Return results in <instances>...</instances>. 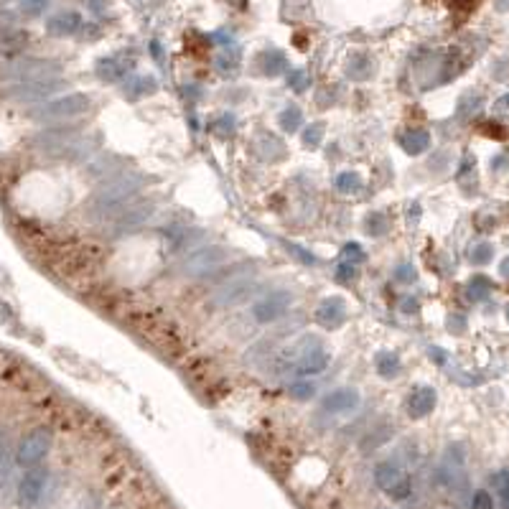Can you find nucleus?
I'll use <instances>...</instances> for the list:
<instances>
[{"label": "nucleus", "mask_w": 509, "mask_h": 509, "mask_svg": "<svg viewBox=\"0 0 509 509\" xmlns=\"http://www.w3.org/2000/svg\"><path fill=\"white\" fill-rule=\"evenodd\" d=\"M140 186H143V179L135 176V173H127V176L110 181L92 197L90 212L95 216H117L123 212V204L127 199H133Z\"/></svg>", "instance_id": "f257e3e1"}, {"label": "nucleus", "mask_w": 509, "mask_h": 509, "mask_svg": "<svg viewBox=\"0 0 509 509\" xmlns=\"http://www.w3.org/2000/svg\"><path fill=\"white\" fill-rule=\"evenodd\" d=\"M51 440H54V436L49 428H34L31 433H26L16 448V464L23 469H36L46 458V454L51 451Z\"/></svg>", "instance_id": "f03ea898"}, {"label": "nucleus", "mask_w": 509, "mask_h": 509, "mask_svg": "<svg viewBox=\"0 0 509 509\" xmlns=\"http://www.w3.org/2000/svg\"><path fill=\"white\" fill-rule=\"evenodd\" d=\"M375 482L395 501H405L412 494V484L408 479V473L402 471L395 461H380L375 466Z\"/></svg>", "instance_id": "7ed1b4c3"}, {"label": "nucleus", "mask_w": 509, "mask_h": 509, "mask_svg": "<svg viewBox=\"0 0 509 509\" xmlns=\"http://www.w3.org/2000/svg\"><path fill=\"white\" fill-rule=\"evenodd\" d=\"M90 110V97L87 95H66V97L51 99L34 112L38 120H69Z\"/></svg>", "instance_id": "20e7f679"}, {"label": "nucleus", "mask_w": 509, "mask_h": 509, "mask_svg": "<svg viewBox=\"0 0 509 509\" xmlns=\"http://www.w3.org/2000/svg\"><path fill=\"white\" fill-rule=\"evenodd\" d=\"M229 258H232V252L227 250V247H201V250H197L194 255H188V258L184 260L181 270L191 277H199V275H206V273L219 270Z\"/></svg>", "instance_id": "39448f33"}, {"label": "nucleus", "mask_w": 509, "mask_h": 509, "mask_svg": "<svg viewBox=\"0 0 509 509\" xmlns=\"http://www.w3.org/2000/svg\"><path fill=\"white\" fill-rule=\"evenodd\" d=\"M49 484V471L46 469H28L18 482V504L21 507H36Z\"/></svg>", "instance_id": "423d86ee"}, {"label": "nucleus", "mask_w": 509, "mask_h": 509, "mask_svg": "<svg viewBox=\"0 0 509 509\" xmlns=\"http://www.w3.org/2000/svg\"><path fill=\"white\" fill-rule=\"evenodd\" d=\"M290 303H293V295L286 293V290H275V293L265 295L262 301H258L255 303V308H252V313H255V319L262 323L268 321H275V319H280L283 313L290 308Z\"/></svg>", "instance_id": "0eeeda50"}, {"label": "nucleus", "mask_w": 509, "mask_h": 509, "mask_svg": "<svg viewBox=\"0 0 509 509\" xmlns=\"http://www.w3.org/2000/svg\"><path fill=\"white\" fill-rule=\"evenodd\" d=\"M59 87V77L54 79H36V82H21V84H13L5 97L16 99V102H36V99H44L46 95Z\"/></svg>", "instance_id": "6e6552de"}, {"label": "nucleus", "mask_w": 509, "mask_h": 509, "mask_svg": "<svg viewBox=\"0 0 509 509\" xmlns=\"http://www.w3.org/2000/svg\"><path fill=\"white\" fill-rule=\"evenodd\" d=\"M436 400H438L436 390H433V387H425V384H420V387H415V390L410 393L408 410H410L412 418H425L428 412H433Z\"/></svg>", "instance_id": "1a4fd4ad"}, {"label": "nucleus", "mask_w": 509, "mask_h": 509, "mask_svg": "<svg viewBox=\"0 0 509 509\" xmlns=\"http://www.w3.org/2000/svg\"><path fill=\"white\" fill-rule=\"evenodd\" d=\"M316 319H319V323L326 326V329H336V326H341L344 319H347V306H344L341 298H329V301H323V303L319 306Z\"/></svg>", "instance_id": "9d476101"}, {"label": "nucleus", "mask_w": 509, "mask_h": 509, "mask_svg": "<svg viewBox=\"0 0 509 509\" xmlns=\"http://www.w3.org/2000/svg\"><path fill=\"white\" fill-rule=\"evenodd\" d=\"M46 28L54 36H72L82 28V16L74 10H64V13H56L54 18L46 21Z\"/></svg>", "instance_id": "9b49d317"}, {"label": "nucleus", "mask_w": 509, "mask_h": 509, "mask_svg": "<svg viewBox=\"0 0 509 509\" xmlns=\"http://www.w3.org/2000/svg\"><path fill=\"white\" fill-rule=\"evenodd\" d=\"M359 405V393L351 390V387H344V390H336L331 393L326 400H323V410L329 412H349Z\"/></svg>", "instance_id": "f8f14e48"}, {"label": "nucleus", "mask_w": 509, "mask_h": 509, "mask_svg": "<svg viewBox=\"0 0 509 509\" xmlns=\"http://www.w3.org/2000/svg\"><path fill=\"white\" fill-rule=\"evenodd\" d=\"M400 145L405 148V153L420 156V153H425L430 148V133L428 130H418V127H412V130L400 135Z\"/></svg>", "instance_id": "ddd939ff"}, {"label": "nucleus", "mask_w": 509, "mask_h": 509, "mask_svg": "<svg viewBox=\"0 0 509 509\" xmlns=\"http://www.w3.org/2000/svg\"><path fill=\"white\" fill-rule=\"evenodd\" d=\"M28 36L23 31L16 28H3L0 31V56H16L18 51H23Z\"/></svg>", "instance_id": "4468645a"}, {"label": "nucleus", "mask_w": 509, "mask_h": 509, "mask_svg": "<svg viewBox=\"0 0 509 509\" xmlns=\"http://www.w3.org/2000/svg\"><path fill=\"white\" fill-rule=\"evenodd\" d=\"M329 364V354L323 349H316V351H308L301 362H298V375H319L323 372Z\"/></svg>", "instance_id": "2eb2a0df"}, {"label": "nucleus", "mask_w": 509, "mask_h": 509, "mask_svg": "<svg viewBox=\"0 0 509 509\" xmlns=\"http://www.w3.org/2000/svg\"><path fill=\"white\" fill-rule=\"evenodd\" d=\"M375 364H377V372L382 377L400 375V359H397V354H393V351H380L375 357Z\"/></svg>", "instance_id": "dca6fc26"}, {"label": "nucleus", "mask_w": 509, "mask_h": 509, "mask_svg": "<svg viewBox=\"0 0 509 509\" xmlns=\"http://www.w3.org/2000/svg\"><path fill=\"white\" fill-rule=\"evenodd\" d=\"M301 123H303V115H301V110L295 108V105H290L288 110H283V112H280V127H283V130H288V133L298 130V127H301Z\"/></svg>", "instance_id": "f3484780"}, {"label": "nucleus", "mask_w": 509, "mask_h": 509, "mask_svg": "<svg viewBox=\"0 0 509 509\" xmlns=\"http://www.w3.org/2000/svg\"><path fill=\"white\" fill-rule=\"evenodd\" d=\"M494 489H497V497H499L501 507L509 509V471H499L494 473Z\"/></svg>", "instance_id": "a211bd4d"}, {"label": "nucleus", "mask_w": 509, "mask_h": 509, "mask_svg": "<svg viewBox=\"0 0 509 509\" xmlns=\"http://www.w3.org/2000/svg\"><path fill=\"white\" fill-rule=\"evenodd\" d=\"M252 293V288L247 286V283H237V286L227 288L222 293V303H237V301H242V298H247V295Z\"/></svg>", "instance_id": "6ab92c4d"}, {"label": "nucleus", "mask_w": 509, "mask_h": 509, "mask_svg": "<svg viewBox=\"0 0 509 509\" xmlns=\"http://www.w3.org/2000/svg\"><path fill=\"white\" fill-rule=\"evenodd\" d=\"M390 436H393V428H390V425H382V428H377V430H375V436L369 433V436L364 438V443H362V448H364V451H369V448L382 446L384 440H390Z\"/></svg>", "instance_id": "aec40b11"}, {"label": "nucleus", "mask_w": 509, "mask_h": 509, "mask_svg": "<svg viewBox=\"0 0 509 509\" xmlns=\"http://www.w3.org/2000/svg\"><path fill=\"white\" fill-rule=\"evenodd\" d=\"M491 258H494V250H491V245H486V242L476 245L471 250V255H469V260H471L473 265H486Z\"/></svg>", "instance_id": "412c9836"}, {"label": "nucleus", "mask_w": 509, "mask_h": 509, "mask_svg": "<svg viewBox=\"0 0 509 509\" xmlns=\"http://www.w3.org/2000/svg\"><path fill=\"white\" fill-rule=\"evenodd\" d=\"M99 77L102 79H110V82H115V79H120L123 77V66H117L112 59H105V62H99Z\"/></svg>", "instance_id": "4be33fe9"}, {"label": "nucleus", "mask_w": 509, "mask_h": 509, "mask_svg": "<svg viewBox=\"0 0 509 509\" xmlns=\"http://www.w3.org/2000/svg\"><path fill=\"white\" fill-rule=\"evenodd\" d=\"M491 290V283L486 280L484 275H476L471 280V298L473 301H482V298H486Z\"/></svg>", "instance_id": "5701e85b"}, {"label": "nucleus", "mask_w": 509, "mask_h": 509, "mask_svg": "<svg viewBox=\"0 0 509 509\" xmlns=\"http://www.w3.org/2000/svg\"><path fill=\"white\" fill-rule=\"evenodd\" d=\"M49 3H51V0H21V10H23L26 16H34V18H36V16H41V13L49 8Z\"/></svg>", "instance_id": "b1692460"}, {"label": "nucleus", "mask_w": 509, "mask_h": 509, "mask_svg": "<svg viewBox=\"0 0 509 509\" xmlns=\"http://www.w3.org/2000/svg\"><path fill=\"white\" fill-rule=\"evenodd\" d=\"M367 232L375 234V237H380V234L387 232V219H384V214H369V216H367Z\"/></svg>", "instance_id": "393cba45"}, {"label": "nucleus", "mask_w": 509, "mask_h": 509, "mask_svg": "<svg viewBox=\"0 0 509 509\" xmlns=\"http://www.w3.org/2000/svg\"><path fill=\"white\" fill-rule=\"evenodd\" d=\"M336 186L341 188V191H359V186H362V179H359V173H341L339 181H336Z\"/></svg>", "instance_id": "a878e982"}, {"label": "nucleus", "mask_w": 509, "mask_h": 509, "mask_svg": "<svg viewBox=\"0 0 509 509\" xmlns=\"http://www.w3.org/2000/svg\"><path fill=\"white\" fill-rule=\"evenodd\" d=\"M471 509H494V499L489 491H473L471 494Z\"/></svg>", "instance_id": "bb28decb"}, {"label": "nucleus", "mask_w": 509, "mask_h": 509, "mask_svg": "<svg viewBox=\"0 0 509 509\" xmlns=\"http://www.w3.org/2000/svg\"><path fill=\"white\" fill-rule=\"evenodd\" d=\"M321 138H323V125H321V123H313V125L303 133V143L311 145V148H316V145L321 143Z\"/></svg>", "instance_id": "cd10ccee"}, {"label": "nucleus", "mask_w": 509, "mask_h": 509, "mask_svg": "<svg viewBox=\"0 0 509 509\" xmlns=\"http://www.w3.org/2000/svg\"><path fill=\"white\" fill-rule=\"evenodd\" d=\"M341 255H344V260H347L349 265H354V268H357L359 262H364V252H362V247H359V245H347Z\"/></svg>", "instance_id": "c85d7f7f"}, {"label": "nucleus", "mask_w": 509, "mask_h": 509, "mask_svg": "<svg viewBox=\"0 0 509 509\" xmlns=\"http://www.w3.org/2000/svg\"><path fill=\"white\" fill-rule=\"evenodd\" d=\"M290 393H293V397H298V400H308L316 390H313V384L311 382H298L290 387Z\"/></svg>", "instance_id": "c756f323"}, {"label": "nucleus", "mask_w": 509, "mask_h": 509, "mask_svg": "<svg viewBox=\"0 0 509 509\" xmlns=\"http://www.w3.org/2000/svg\"><path fill=\"white\" fill-rule=\"evenodd\" d=\"M354 270H357V268H354V265H349V262H347V265H341V268L336 270V280H339V283H349V280H354V275H357Z\"/></svg>", "instance_id": "7c9ffc66"}, {"label": "nucleus", "mask_w": 509, "mask_h": 509, "mask_svg": "<svg viewBox=\"0 0 509 509\" xmlns=\"http://www.w3.org/2000/svg\"><path fill=\"white\" fill-rule=\"evenodd\" d=\"M412 277H415V270H412L410 265H402V268H397V280H402V283H410Z\"/></svg>", "instance_id": "2f4dec72"}, {"label": "nucleus", "mask_w": 509, "mask_h": 509, "mask_svg": "<svg viewBox=\"0 0 509 509\" xmlns=\"http://www.w3.org/2000/svg\"><path fill=\"white\" fill-rule=\"evenodd\" d=\"M303 82H306L303 72H293L290 77H288V84H290L293 90H303Z\"/></svg>", "instance_id": "473e14b6"}, {"label": "nucleus", "mask_w": 509, "mask_h": 509, "mask_svg": "<svg viewBox=\"0 0 509 509\" xmlns=\"http://www.w3.org/2000/svg\"><path fill=\"white\" fill-rule=\"evenodd\" d=\"M400 308L405 313H415V311H418V301H412V298H405V301L400 303Z\"/></svg>", "instance_id": "72a5a7b5"}, {"label": "nucleus", "mask_w": 509, "mask_h": 509, "mask_svg": "<svg viewBox=\"0 0 509 509\" xmlns=\"http://www.w3.org/2000/svg\"><path fill=\"white\" fill-rule=\"evenodd\" d=\"M494 110H497V112H509V95H504V97L497 99Z\"/></svg>", "instance_id": "f704fd0d"}, {"label": "nucleus", "mask_w": 509, "mask_h": 509, "mask_svg": "<svg viewBox=\"0 0 509 509\" xmlns=\"http://www.w3.org/2000/svg\"><path fill=\"white\" fill-rule=\"evenodd\" d=\"M5 456H8V446H5V438L0 436V471H3V466H5Z\"/></svg>", "instance_id": "c9c22d12"}, {"label": "nucleus", "mask_w": 509, "mask_h": 509, "mask_svg": "<svg viewBox=\"0 0 509 509\" xmlns=\"http://www.w3.org/2000/svg\"><path fill=\"white\" fill-rule=\"evenodd\" d=\"M499 273H501V277H507L509 280V255L499 262Z\"/></svg>", "instance_id": "e433bc0d"}, {"label": "nucleus", "mask_w": 509, "mask_h": 509, "mask_svg": "<svg viewBox=\"0 0 509 509\" xmlns=\"http://www.w3.org/2000/svg\"><path fill=\"white\" fill-rule=\"evenodd\" d=\"M497 5H499V10H507L509 8V0H499Z\"/></svg>", "instance_id": "4c0bfd02"}, {"label": "nucleus", "mask_w": 509, "mask_h": 509, "mask_svg": "<svg viewBox=\"0 0 509 509\" xmlns=\"http://www.w3.org/2000/svg\"><path fill=\"white\" fill-rule=\"evenodd\" d=\"M507 321H509V306H507Z\"/></svg>", "instance_id": "58836bf2"}]
</instances>
